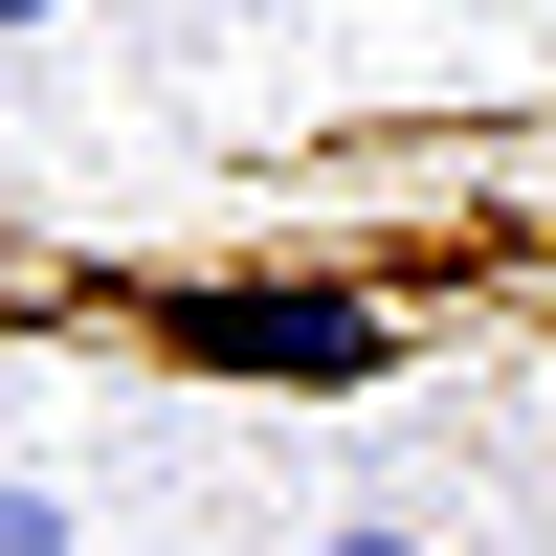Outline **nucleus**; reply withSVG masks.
<instances>
[{
	"label": "nucleus",
	"mask_w": 556,
	"mask_h": 556,
	"mask_svg": "<svg viewBox=\"0 0 556 556\" xmlns=\"http://www.w3.org/2000/svg\"><path fill=\"white\" fill-rule=\"evenodd\" d=\"M178 356H223V379H379V312H334V290H201Z\"/></svg>",
	"instance_id": "f257e3e1"
},
{
	"label": "nucleus",
	"mask_w": 556,
	"mask_h": 556,
	"mask_svg": "<svg viewBox=\"0 0 556 556\" xmlns=\"http://www.w3.org/2000/svg\"><path fill=\"white\" fill-rule=\"evenodd\" d=\"M0 556H67V513H23V490H0Z\"/></svg>",
	"instance_id": "f03ea898"
},
{
	"label": "nucleus",
	"mask_w": 556,
	"mask_h": 556,
	"mask_svg": "<svg viewBox=\"0 0 556 556\" xmlns=\"http://www.w3.org/2000/svg\"><path fill=\"white\" fill-rule=\"evenodd\" d=\"M334 556H424V534H334Z\"/></svg>",
	"instance_id": "7ed1b4c3"
},
{
	"label": "nucleus",
	"mask_w": 556,
	"mask_h": 556,
	"mask_svg": "<svg viewBox=\"0 0 556 556\" xmlns=\"http://www.w3.org/2000/svg\"><path fill=\"white\" fill-rule=\"evenodd\" d=\"M0 23H45V0H0Z\"/></svg>",
	"instance_id": "20e7f679"
}]
</instances>
